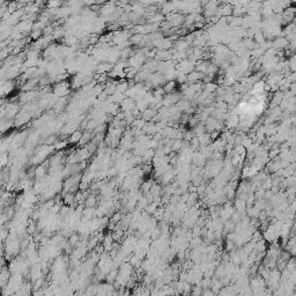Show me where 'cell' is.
<instances>
[{"label":"cell","instance_id":"cell-1","mask_svg":"<svg viewBox=\"0 0 296 296\" xmlns=\"http://www.w3.org/2000/svg\"><path fill=\"white\" fill-rule=\"evenodd\" d=\"M134 108H135V103H134V98H132V97L124 98L120 103V109L123 111H132Z\"/></svg>","mask_w":296,"mask_h":296},{"label":"cell","instance_id":"cell-2","mask_svg":"<svg viewBox=\"0 0 296 296\" xmlns=\"http://www.w3.org/2000/svg\"><path fill=\"white\" fill-rule=\"evenodd\" d=\"M156 114H157V111H156L155 108H149V109H146V110L142 112V118L145 119V120H151V119H153L154 117H156Z\"/></svg>","mask_w":296,"mask_h":296},{"label":"cell","instance_id":"cell-3","mask_svg":"<svg viewBox=\"0 0 296 296\" xmlns=\"http://www.w3.org/2000/svg\"><path fill=\"white\" fill-rule=\"evenodd\" d=\"M36 92H26L21 95L20 98H21V102H23V103H29L36 97Z\"/></svg>","mask_w":296,"mask_h":296},{"label":"cell","instance_id":"cell-4","mask_svg":"<svg viewBox=\"0 0 296 296\" xmlns=\"http://www.w3.org/2000/svg\"><path fill=\"white\" fill-rule=\"evenodd\" d=\"M112 64L111 63H103V64H100L98 66H97V72L100 74H102V73H107V72H109V71H111L112 70Z\"/></svg>","mask_w":296,"mask_h":296},{"label":"cell","instance_id":"cell-5","mask_svg":"<svg viewBox=\"0 0 296 296\" xmlns=\"http://www.w3.org/2000/svg\"><path fill=\"white\" fill-rule=\"evenodd\" d=\"M82 132L81 131H74L73 133L71 134V139H70V141L72 142V144H79V141L81 140V137H82Z\"/></svg>","mask_w":296,"mask_h":296},{"label":"cell","instance_id":"cell-6","mask_svg":"<svg viewBox=\"0 0 296 296\" xmlns=\"http://www.w3.org/2000/svg\"><path fill=\"white\" fill-rule=\"evenodd\" d=\"M163 89L166 94H171V92H175V89H176V82L172 80V81H169L168 83L163 86Z\"/></svg>","mask_w":296,"mask_h":296},{"label":"cell","instance_id":"cell-7","mask_svg":"<svg viewBox=\"0 0 296 296\" xmlns=\"http://www.w3.org/2000/svg\"><path fill=\"white\" fill-rule=\"evenodd\" d=\"M144 35H141V34H135V35H133V36L130 37V42H131V44H135V45H139L141 43V42L144 41Z\"/></svg>","mask_w":296,"mask_h":296},{"label":"cell","instance_id":"cell-8","mask_svg":"<svg viewBox=\"0 0 296 296\" xmlns=\"http://www.w3.org/2000/svg\"><path fill=\"white\" fill-rule=\"evenodd\" d=\"M49 8H58L60 6V0H49Z\"/></svg>","mask_w":296,"mask_h":296},{"label":"cell","instance_id":"cell-9","mask_svg":"<svg viewBox=\"0 0 296 296\" xmlns=\"http://www.w3.org/2000/svg\"><path fill=\"white\" fill-rule=\"evenodd\" d=\"M42 35V31H41V29H38V30H33L31 31V35H30V37L33 38V40H38V38H41V36Z\"/></svg>","mask_w":296,"mask_h":296}]
</instances>
